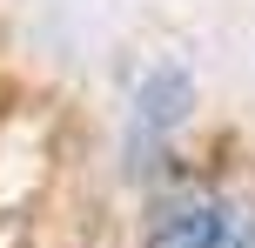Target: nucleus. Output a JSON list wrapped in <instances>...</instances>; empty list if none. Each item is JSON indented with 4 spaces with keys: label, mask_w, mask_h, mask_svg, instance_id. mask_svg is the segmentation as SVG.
I'll return each mask as SVG.
<instances>
[{
    "label": "nucleus",
    "mask_w": 255,
    "mask_h": 248,
    "mask_svg": "<svg viewBox=\"0 0 255 248\" xmlns=\"http://www.w3.org/2000/svg\"><path fill=\"white\" fill-rule=\"evenodd\" d=\"M141 248H255V215L215 195H188L154 215Z\"/></svg>",
    "instance_id": "1"
},
{
    "label": "nucleus",
    "mask_w": 255,
    "mask_h": 248,
    "mask_svg": "<svg viewBox=\"0 0 255 248\" xmlns=\"http://www.w3.org/2000/svg\"><path fill=\"white\" fill-rule=\"evenodd\" d=\"M181 114H188V74L181 67H154L141 81V94H134V121H128L134 155H161L168 134L181 128Z\"/></svg>",
    "instance_id": "2"
}]
</instances>
